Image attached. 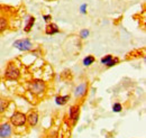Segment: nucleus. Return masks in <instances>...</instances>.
I'll return each mask as SVG.
<instances>
[{
    "label": "nucleus",
    "instance_id": "obj_1",
    "mask_svg": "<svg viewBox=\"0 0 146 138\" xmlns=\"http://www.w3.org/2000/svg\"><path fill=\"white\" fill-rule=\"evenodd\" d=\"M19 23L18 9L8 6V5H0V34L5 33L6 31L15 29Z\"/></svg>",
    "mask_w": 146,
    "mask_h": 138
},
{
    "label": "nucleus",
    "instance_id": "obj_2",
    "mask_svg": "<svg viewBox=\"0 0 146 138\" xmlns=\"http://www.w3.org/2000/svg\"><path fill=\"white\" fill-rule=\"evenodd\" d=\"M20 76V71L14 63H9L5 71V79L10 81H17Z\"/></svg>",
    "mask_w": 146,
    "mask_h": 138
},
{
    "label": "nucleus",
    "instance_id": "obj_3",
    "mask_svg": "<svg viewBox=\"0 0 146 138\" xmlns=\"http://www.w3.org/2000/svg\"><path fill=\"white\" fill-rule=\"evenodd\" d=\"M29 91L35 96H40L46 91V83L43 80H34L29 83Z\"/></svg>",
    "mask_w": 146,
    "mask_h": 138
},
{
    "label": "nucleus",
    "instance_id": "obj_4",
    "mask_svg": "<svg viewBox=\"0 0 146 138\" xmlns=\"http://www.w3.org/2000/svg\"><path fill=\"white\" fill-rule=\"evenodd\" d=\"M10 123L14 125L15 127H21L26 123V115L20 112V111H15L13 116L10 117Z\"/></svg>",
    "mask_w": 146,
    "mask_h": 138
},
{
    "label": "nucleus",
    "instance_id": "obj_5",
    "mask_svg": "<svg viewBox=\"0 0 146 138\" xmlns=\"http://www.w3.org/2000/svg\"><path fill=\"white\" fill-rule=\"evenodd\" d=\"M14 47H16L19 51L23 52H27L33 50V43L31 42V39L28 38H24V39H18L14 43Z\"/></svg>",
    "mask_w": 146,
    "mask_h": 138
},
{
    "label": "nucleus",
    "instance_id": "obj_6",
    "mask_svg": "<svg viewBox=\"0 0 146 138\" xmlns=\"http://www.w3.org/2000/svg\"><path fill=\"white\" fill-rule=\"evenodd\" d=\"M13 134V128L9 122H3L0 125V138H9Z\"/></svg>",
    "mask_w": 146,
    "mask_h": 138
},
{
    "label": "nucleus",
    "instance_id": "obj_7",
    "mask_svg": "<svg viewBox=\"0 0 146 138\" xmlns=\"http://www.w3.org/2000/svg\"><path fill=\"white\" fill-rule=\"evenodd\" d=\"M87 91H88V82H83L75 88L74 96H75V98H82L87 94Z\"/></svg>",
    "mask_w": 146,
    "mask_h": 138
},
{
    "label": "nucleus",
    "instance_id": "obj_8",
    "mask_svg": "<svg viewBox=\"0 0 146 138\" xmlns=\"http://www.w3.org/2000/svg\"><path fill=\"white\" fill-rule=\"evenodd\" d=\"M26 121L28 122V125L31 126V127H34V126H36L37 122H38V113H37V111H31L27 116H26Z\"/></svg>",
    "mask_w": 146,
    "mask_h": 138
},
{
    "label": "nucleus",
    "instance_id": "obj_9",
    "mask_svg": "<svg viewBox=\"0 0 146 138\" xmlns=\"http://www.w3.org/2000/svg\"><path fill=\"white\" fill-rule=\"evenodd\" d=\"M79 115H80V105L79 104H74L70 108V119L73 121V123H75L79 119Z\"/></svg>",
    "mask_w": 146,
    "mask_h": 138
},
{
    "label": "nucleus",
    "instance_id": "obj_10",
    "mask_svg": "<svg viewBox=\"0 0 146 138\" xmlns=\"http://www.w3.org/2000/svg\"><path fill=\"white\" fill-rule=\"evenodd\" d=\"M58 32H60L58 26L56 24H53V23L47 24L46 27H45V34L46 35H54V34H57Z\"/></svg>",
    "mask_w": 146,
    "mask_h": 138
},
{
    "label": "nucleus",
    "instance_id": "obj_11",
    "mask_svg": "<svg viewBox=\"0 0 146 138\" xmlns=\"http://www.w3.org/2000/svg\"><path fill=\"white\" fill-rule=\"evenodd\" d=\"M9 105V100L7 98H3V97H0V113L5 112L6 109L8 108Z\"/></svg>",
    "mask_w": 146,
    "mask_h": 138
},
{
    "label": "nucleus",
    "instance_id": "obj_12",
    "mask_svg": "<svg viewBox=\"0 0 146 138\" xmlns=\"http://www.w3.org/2000/svg\"><path fill=\"white\" fill-rule=\"evenodd\" d=\"M34 23H35V18L34 17L28 18V19H27V23H26V25H25V27H24V32H25V33H29V32L32 31V27H33Z\"/></svg>",
    "mask_w": 146,
    "mask_h": 138
},
{
    "label": "nucleus",
    "instance_id": "obj_13",
    "mask_svg": "<svg viewBox=\"0 0 146 138\" xmlns=\"http://www.w3.org/2000/svg\"><path fill=\"white\" fill-rule=\"evenodd\" d=\"M69 99H70V96H64V97L58 96V97L55 98V101H56V104H60V105H64V104L68 102Z\"/></svg>",
    "mask_w": 146,
    "mask_h": 138
},
{
    "label": "nucleus",
    "instance_id": "obj_14",
    "mask_svg": "<svg viewBox=\"0 0 146 138\" xmlns=\"http://www.w3.org/2000/svg\"><path fill=\"white\" fill-rule=\"evenodd\" d=\"M94 61H96V58L92 56V55H89V56H87L84 60H83V64L86 65V66H89V65H91L94 63Z\"/></svg>",
    "mask_w": 146,
    "mask_h": 138
},
{
    "label": "nucleus",
    "instance_id": "obj_15",
    "mask_svg": "<svg viewBox=\"0 0 146 138\" xmlns=\"http://www.w3.org/2000/svg\"><path fill=\"white\" fill-rule=\"evenodd\" d=\"M112 57H113L112 55H107V56L102 57V58H101V63H102V64H105V65H107L110 61L112 60Z\"/></svg>",
    "mask_w": 146,
    "mask_h": 138
},
{
    "label": "nucleus",
    "instance_id": "obj_16",
    "mask_svg": "<svg viewBox=\"0 0 146 138\" xmlns=\"http://www.w3.org/2000/svg\"><path fill=\"white\" fill-rule=\"evenodd\" d=\"M117 63H119V58H118V57H112V60H111L109 63L107 64V66H108V68L113 66V65H116Z\"/></svg>",
    "mask_w": 146,
    "mask_h": 138
},
{
    "label": "nucleus",
    "instance_id": "obj_17",
    "mask_svg": "<svg viewBox=\"0 0 146 138\" xmlns=\"http://www.w3.org/2000/svg\"><path fill=\"white\" fill-rule=\"evenodd\" d=\"M112 111H113V112H120V111H121V104H115L112 105Z\"/></svg>",
    "mask_w": 146,
    "mask_h": 138
},
{
    "label": "nucleus",
    "instance_id": "obj_18",
    "mask_svg": "<svg viewBox=\"0 0 146 138\" xmlns=\"http://www.w3.org/2000/svg\"><path fill=\"white\" fill-rule=\"evenodd\" d=\"M80 36H81L82 38H87V37L89 36V31H87V29H83V31H81V33H80Z\"/></svg>",
    "mask_w": 146,
    "mask_h": 138
},
{
    "label": "nucleus",
    "instance_id": "obj_19",
    "mask_svg": "<svg viewBox=\"0 0 146 138\" xmlns=\"http://www.w3.org/2000/svg\"><path fill=\"white\" fill-rule=\"evenodd\" d=\"M51 19H52V16H51V15H45V16H44V20H45L46 23H48Z\"/></svg>",
    "mask_w": 146,
    "mask_h": 138
},
{
    "label": "nucleus",
    "instance_id": "obj_20",
    "mask_svg": "<svg viewBox=\"0 0 146 138\" xmlns=\"http://www.w3.org/2000/svg\"><path fill=\"white\" fill-rule=\"evenodd\" d=\"M45 1H54V0H45Z\"/></svg>",
    "mask_w": 146,
    "mask_h": 138
}]
</instances>
